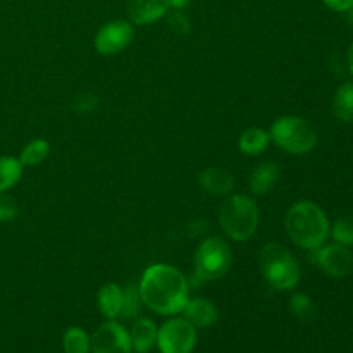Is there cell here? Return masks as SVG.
<instances>
[{"label": "cell", "instance_id": "1", "mask_svg": "<svg viewBox=\"0 0 353 353\" xmlns=\"http://www.w3.org/2000/svg\"><path fill=\"white\" fill-rule=\"evenodd\" d=\"M138 290L141 302L162 316L183 312L188 302V283L185 276L178 269L165 264L148 268Z\"/></svg>", "mask_w": 353, "mask_h": 353}, {"label": "cell", "instance_id": "2", "mask_svg": "<svg viewBox=\"0 0 353 353\" xmlns=\"http://www.w3.org/2000/svg\"><path fill=\"white\" fill-rule=\"evenodd\" d=\"M330 221L314 202H296L286 214V231L299 247L314 250L330 236Z\"/></svg>", "mask_w": 353, "mask_h": 353}, {"label": "cell", "instance_id": "3", "mask_svg": "<svg viewBox=\"0 0 353 353\" xmlns=\"http://www.w3.org/2000/svg\"><path fill=\"white\" fill-rule=\"evenodd\" d=\"M261 269L276 290H292L300 281V268L292 252L278 243H268L261 252Z\"/></svg>", "mask_w": 353, "mask_h": 353}, {"label": "cell", "instance_id": "4", "mask_svg": "<svg viewBox=\"0 0 353 353\" xmlns=\"http://www.w3.org/2000/svg\"><path fill=\"white\" fill-rule=\"evenodd\" d=\"M219 223L228 236L245 241L255 233L259 224V209L252 199L233 195L223 203L219 210Z\"/></svg>", "mask_w": 353, "mask_h": 353}, {"label": "cell", "instance_id": "5", "mask_svg": "<svg viewBox=\"0 0 353 353\" xmlns=\"http://www.w3.org/2000/svg\"><path fill=\"white\" fill-rule=\"evenodd\" d=\"M272 140L290 154H309L317 145V131L309 121L302 117L286 116L279 117L271 128Z\"/></svg>", "mask_w": 353, "mask_h": 353}, {"label": "cell", "instance_id": "6", "mask_svg": "<svg viewBox=\"0 0 353 353\" xmlns=\"http://www.w3.org/2000/svg\"><path fill=\"white\" fill-rule=\"evenodd\" d=\"M231 248L221 238H209L203 241L195 254V272L203 281L219 279L231 268Z\"/></svg>", "mask_w": 353, "mask_h": 353}, {"label": "cell", "instance_id": "7", "mask_svg": "<svg viewBox=\"0 0 353 353\" xmlns=\"http://www.w3.org/2000/svg\"><path fill=\"white\" fill-rule=\"evenodd\" d=\"M196 345V330L188 319H171L157 330L161 353H192Z\"/></svg>", "mask_w": 353, "mask_h": 353}, {"label": "cell", "instance_id": "8", "mask_svg": "<svg viewBox=\"0 0 353 353\" xmlns=\"http://www.w3.org/2000/svg\"><path fill=\"white\" fill-rule=\"evenodd\" d=\"M310 261L333 278H345L353 271V254L347 245L336 243L314 248Z\"/></svg>", "mask_w": 353, "mask_h": 353}, {"label": "cell", "instance_id": "9", "mask_svg": "<svg viewBox=\"0 0 353 353\" xmlns=\"http://www.w3.org/2000/svg\"><path fill=\"white\" fill-rule=\"evenodd\" d=\"M93 353H131L133 345H131V336L121 324L109 321L103 323L99 330L93 333L92 340Z\"/></svg>", "mask_w": 353, "mask_h": 353}, {"label": "cell", "instance_id": "10", "mask_svg": "<svg viewBox=\"0 0 353 353\" xmlns=\"http://www.w3.org/2000/svg\"><path fill=\"white\" fill-rule=\"evenodd\" d=\"M133 24L128 21H110L103 24L95 37V48L102 55L119 54L133 40Z\"/></svg>", "mask_w": 353, "mask_h": 353}, {"label": "cell", "instance_id": "11", "mask_svg": "<svg viewBox=\"0 0 353 353\" xmlns=\"http://www.w3.org/2000/svg\"><path fill=\"white\" fill-rule=\"evenodd\" d=\"M169 9V0H128V14L134 24L155 23Z\"/></svg>", "mask_w": 353, "mask_h": 353}, {"label": "cell", "instance_id": "12", "mask_svg": "<svg viewBox=\"0 0 353 353\" xmlns=\"http://www.w3.org/2000/svg\"><path fill=\"white\" fill-rule=\"evenodd\" d=\"M183 312L185 319H188L195 327H209L217 321L216 305L207 299L188 300Z\"/></svg>", "mask_w": 353, "mask_h": 353}, {"label": "cell", "instance_id": "13", "mask_svg": "<svg viewBox=\"0 0 353 353\" xmlns=\"http://www.w3.org/2000/svg\"><path fill=\"white\" fill-rule=\"evenodd\" d=\"M199 185L200 188L205 193H210V195H226L233 190V176L230 174L224 169H205L203 172H200L199 176Z\"/></svg>", "mask_w": 353, "mask_h": 353}, {"label": "cell", "instance_id": "14", "mask_svg": "<svg viewBox=\"0 0 353 353\" xmlns=\"http://www.w3.org/2000/svg\"><path fill=\"white\" fill-rule=\"evenodd\" d=\"M130 336L134 352L147 353L157 343V327H155L154 321L138 319L131 327Z\"/></svg>", "mask_w": 353, "mask_h": 353}, {"label": "cell", "instance_id": "15", "mask_svg": "<svg viewBox=\"0 0 353 353\" xmlns=\"http://www.w3.org/2000/svg\"><path fill=\"white\" fill-rule=\"evenodd\" d=\"M123 299L124 293L117 285L109 283V285L102 286V290L99 292V299H97L102 316L110 321L117 319L121 316V310H123Z\"/></svg>", "mask_w": 353, "mask_h": 353}, {"label": "cell", "instance_id": "16", "mask_svg": "<svg viewBox=\"0 0 353 353\" xmlns=\"http://www.w3.org/2000/svg\"><path fill=\"white\" fill-rule=\"evenodd\" d=\"M279 179V165L272 162H262L254 169L250 178V188L255 195H265Z\"/></svg>", "mask_w": 353, "mask_h": 353}, {"label": "cell", "instance_id": "17", "mask_svg": "<svg viewBox=\"0 0 353 353\" xmlns=\"http://www.w3.org/2000/svg\"><path fill=\"white\" fill-rule=\"evenodd\" d=\"M333 112L343 123L353 121V83H345L333 97Z\"/></svg>", "mask_w": 353, "mask_h": 353}, {"label": "cell", "instance_id": "18", "mask_svg": "<svg viewBox=\"0 0 353 353\" xmlns=\"http://www.w3.org/2000/svg\"><path fill=\"white\" fill-rule=\"evenodd\" d=\"M269 134L264 130L252 128L240 137V150L247 155H259L265 150L269 143Z\"/></svg>", "mask_w": 353, "mask_h": 353}, {"label": "cell", "instance_id": "19", "mask_svg": "<svg viewBox=\"0 0 353 353\" xmlns=\"http://www.w3.org/2000/svg\"><path fill=\"white\" fill-rule=\"evenodd\" d=\"M23 164L19 159L14 157H0V192L12 188L21 178Z\"/></svg>", "mask_w": 353, "mask_h": 353}, {"label": "cell", "instance_id": "20", "mask_svg": "<svg viewBox=\"0 0 353 353\" xmlns=\"http://www.w3.org/2000/svg\"><path fill=\"white\" fill-rule=\"evenodd\" d=\"M62 347H64L65 353H90L92 350L88 334L81 327H71V330L65 331Z\"/></svg>", "mask_w": 353, "mask_h": 353}, {"label": "cell", "instance_id": "21", "mask_svg": "<svg viewBox=\"0 0 353 353\" xmlns=\"http://www.w3.org/2000/svg\"><path fill=\"white\" fill-rule=\"evenodd\" d=\"M48 152H50V145L45 140H33L31 143H28L26 147L21 152L19 162L23 165H37L40 162H43V159L47 157Z\"/></svg>", "mask_w": 353, "mask_h": 353}, {"label": "cell", "instance_id": "22", "mask_svg": "<svg viewBox=\"0 0 353 353\" xmlns=\"http://www.w3.org/2000/svg\"><path fill=\"white\" fill-rule=\"evenodd\" d=\"M124 299H123V310H121V316L123 319L131 321L140 314L141 309V296L140 290L137 286L130 285L126 290H123Z\"/></svg>", "mask_w": 353, "mask_h": 353}, {"label": "cell", "instance_id": "23", "mask_svg": "<svg viewBox=\"0 0 353 353\" xmlns=\"http://www.w3.org/2000/svg\"><path fill=\"white\" fill-rule=\"evenodd\" d=\"M290 309L302 321H310L316 317V305L310 300V296L303 295V293H296V295L292 296V300H290Z\"/></svg>", "mask_w": 353, "mask_h": 353}, {"label": "cell", "instance_id": "24", "mask_svg": "<svg viewBox=\"0 0 353 353\" xmlns=\"http://www.w3.org/2000/svg\"><path fill=\"white\" fill-rule=\"evenodd\" d=\"M330 231L336 243L347 245V247L353 245V217H341Z\"/></svg>", "mask_w": 353, "mask_h": 353}, {"label": "cell", "instance_id": "25", "mask_svg": "<svg viewBox=\"0 0 353 353\" xmlns=\"http://www.w3.org/2000/svg\"><path fill=\"white\" fill-rule=\"evenodd\" d=\"M168 26L172 33L179 34V37H186L192 31V24H190L188 17L178 9H172L171 12L168 10Z\"/></svg>", "mask_w": 353, "mask_h": 353}, {"label": "cell", "instance_id": "26", "mask_svg": "<svg viewBox=\"0 0 353 353\" xmlns=\"http://www.w3.org/2000/svg\"><path fill=\"white\" fill-rule=\"evenodd\" d=\"M97 107H99V97H97L95 93H90V92L78 93V95L74 97V100H72V109H74L76 112H81V114L92 112V110H95Z\"/></svg>", "mask_w": 353, "mask_h": 353}, {"label": "cell", "instance_id": "27", "mask_svg": "<svg viewBox=\"0 0 353 353\" xmlns=\"http://www.w3.org/2000/svg\"><path fill=\"white\" fill-rule=\"evenodd\" d=\"M17 216V205L14 202L12 196L6 195L0 192V223H9V221L16 219Z\"/></svg>", "mask_w": 353, "mask_h": 353}, {"label": "cell", "instance_id": "28", "mask_svg": "<svg viewBox=\"0 0 353 353\" xmlns=\"http://www.w3.org/2000/svg\"><path fill=\"white\" fill-rule=\"evenodd\" d=\"M324 3L338 12H347L353 7V0H324Z\"/></svg>", "mask_w": 353, "mask_h": 353}, {"label": "cell", "instance_id": "29", "mask_svg": "<svg viewBox=\"0 0 353 353\" xmlns=\"http://www.w3.org/2000/svg\"><path fill=\"white\" fill-rule=\"evenodd\" d=\"M190 2H192V0H169V6H171L172 9L183 10Z\"/></svg>", "mask_w": 353, "mask_h": 353}, {"label": "cell", "instance_id": "30", "mask_svg": "<svg viewBox=\"0 0 353 353\" xmlns=\"http://www.w3.org/2000/svg\"><path fill=\"white\" fill-rule=\"evenodd\" d=\"M348 68H350V72L353 74V43L348 48Z\"/></svg>", "mask_w": 353, "mask_h": 353}, {"label": "cell", "instance_id": "31", "mask_svg": "<svg viewBox=\"0 0 353 353\" xmlns=\"http://www.w3.org/2000/svg\"><path fill=\"white\" fill-rule=\"evenodd\" d=\"M347 12H348V21H350V23L353 24V7L350 10H347Z\"/></svg>", "mask_w": 353, "mask_h": 353}]
</instances>
